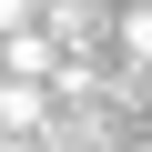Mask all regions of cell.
<instances>
[{
  "label": "cell",
  "instance_id": "2",
  "mask_svg": "<svg viewBox=\"0 0 152 152\" xmlns=\"http://www.w3.org/2000/svg\"><path fill=\"white\" fill-rule=\"evenodd\" d=\"M122 51H132V71H152V0H142V10L122 20Z\"/></svg>",
  "mask_w": 152,
  "mask_h": 152
},
{
  "label": "cell",
  "instance_id": "3",
  "mask_svg": "<svg viewBox=\"0 0 152 152\" xmlns=\"http://www.w3.org/2000/svg\"><path fill=\"white\" fill-rule=\"evenodd\" d=\"M41 20V0H0V31H31Z\"/></svg>",
  "mask_w": 152,
  "mask_h": 152
},
{
  "label": "cell",
  "instance_id": "1",
  "mask_svg": "<svg viewBox=\"0 0 152 152\" xmlns=\"http://www.w3.org/2000/svg\"><path fill=\"white\" fill-rule=\"evenodd\" d=\"M41 122H51V81H10V71H0V132L31 142Z\"/></svg>",
  "mask_w": 152,
  "mask_h": 152
}]
</instances>
